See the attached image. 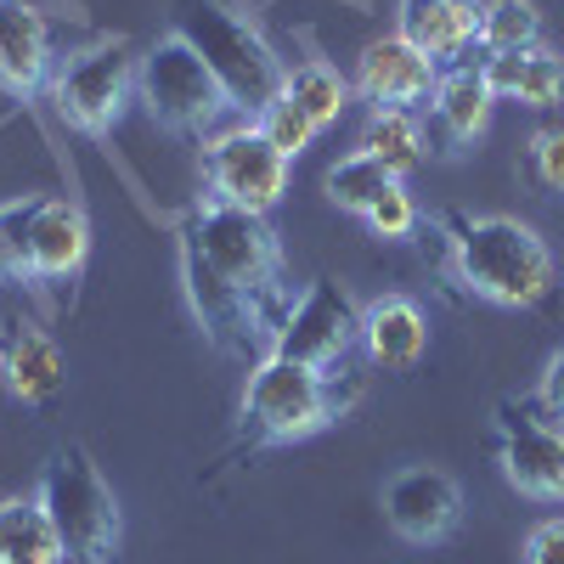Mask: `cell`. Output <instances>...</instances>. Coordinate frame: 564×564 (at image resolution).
<instances>
[{
    "instance_id": "18",
    "label": "cell",
    "mask_w": 564,
    "mask_h": 564,
    "mask_svg": "<svg viewBox=\"0 0 564 564\" xmlns=\"http://www.w3.org/2000/svg\"><path fill=\"white\" fill-rule=\"evenodd\" d=\"M395 34L435 63H463V52L480 40V0H401Z\"/></svg>"
},
{
    "instance_id": "24",
    "label": "cell",
    "mask_w": 564,
    "mask_h": 564,
    "mask_svg": "<svg viewBox=\"0 0 564 564\" xmlns=\"http://www.w3.org/2000/svg\"><path fill=\"white\" fill-rule=\"evenodd\" d=\"M480 52H525V45H542V12L531 0H480Z\"/></svg>"
},
{
    "instance_id": "3",
    "label": "cell",
    "mask_w": 564,
    "mask_h": 564,
    "mask_svg": "<svg viewBox=\"0 0 564 564\" xmlns=\"http://www.w3.org/2000/svg\"><path fill=\"white\" fill-rule=\"evenodd\" d=\"M441 226H446V249H452V276L475 300L502 305V311H531L553 294V282H558L553 249L525 220L446 209Z\"/></svg>"
},
{
    "instance_id": "1",
    "label": "cell",
    "mask_w": 564,
    "mask_h": 564,
    "mask_svg": "<svg viewBox=\"0 0 564 564\" xmlns=\"http://www.w3.org/2000/svg\"><path fill=\"white\" fill-rule=\"evenodd\" d=\"M181 238V282H186V305H193L204 339L254 367L271 356L276 327L294 311V282L282 265V238L271 215L220 204V198H193L175 226Z\"/></svg>"
},
{
    "instance_id": "28",
    "label": "cell",
    "mask_w": 564,
    "mask_h": 564,
    "mask_svg": "<svg viewBox=\"0 0 564 564\" xmlns=\"http://www.w3.org/2000/svg\"><path fill=\"white\" fill-rule=\"evenodd\" d=\"M520 170H525L531 186H542V193H564V124H547L525 141Z\"/></svg>"
},
{
    "instance_id": "6",
    "label": "cell",
    "mask_w": 564,
    "mask_h": 564,
    "mask_svg": "<svg viewBox=\"0 0 564 564\" xmlns=\"http://www.w3.org/2000/svg\"><path fill=\"white\" fill-rule=\"evenodd\" d=\"M135 85H141V52L119 34H102V40H85V45H68L52 68V97L57 119L90 141H108L124 119V108L135 102Z\"/></svg>"
},
{
    "instance_id": "15",
    "label": "cell",
    "mask_w": 564,
    "mask_h": 564,
    "mask_svg": "<svg viewBox=\"0 0 564 564\" xmlns=\"http://www.w3.org/2000/svg\"><path fill=\"white\" fill-rule=\"evenodd\" d=\"M29 249H34V289H74L85 276V260H90L85 209L68 204V198H40Z\"/></svg>"
},
{
    "instance_id": "20",
    "label": "cell",
    "mask_w": 564,
    "mask_h": 564,
    "mask_svg": "<svg viewBox=\"0 0 564 564\" xmlns=\"http://www.w3.org/2000/svg\"><path fill=\"white\" fill-rule=\"evenodd\" d=\"M0 564H63L57 525L40 497H7L0 502Z\"/></svg>"
},
{
    "instance_id": "2",
    "label": "cell",
    "mask_w": 564,
    "mask_h": 564,
    "mask_svg": "<svg viewBox=\"0 0 564 564\" xmlns=\"http://www.w3.org/2000/svg\"><path fill=\"white\" fill-rule=\"evenodd\" d=\"M356 401H361V372L350 367H305L289 356H260L243 379L231 457L311 441L327 423H339Z\"/></svg>"
},
{
    "instance_id": "7",
    "label": "cell",
    "mask_w": 564,
    "mask_h": 564,
    "mask_svg": "<svg viewBox=\"0 0 564 564\" xmlns=\"http://www.w3.org/2000/svg\"><path fill=\"white\" fill-rule=\"evenodd\" d=\"M135 102L148 108V119H153L164 135H181V141H209V135L220 130V119L231 113L220 79L209 74V63H204L175 29L141 52Z\"/></svg>"
},
{
    "instance_id": "4",
    "label": "cell",
    "mask_w": 564,
    "mask_h": 564,
    "mask_svg": "<svg viewBox=\"0 0 564 564\" xmlns=\"http://www.w3.org/2000/svg\"><path fill=\"white\" fill-rule=\"evenodd\" d=\"M175 34L209 63V74L226 90V102L243 119H254L265 102L282 97V74L289 68H282L271 40L243 12L220 7V0H175Z\"/></svg>"
},
{
    "instance_id": "5",
    "label": "cell",
    "mask_w": 564,
    "mask_h": 564,
    "mask_svg": "<svg viewBox=\"0 0 564 564\" xmlns=\"http://www.w3.org/2000/svg\"><path fill=\"white\" fill-rule=\"evenodd\" d=\"M34 497L45 502V513H52V525H57L63 564H113L119 558V542H124L119 497L79 441H68L45 457Z\"/></svg>"
},
{
    "instance_id": "13",
    "label": "cell",
    "mask_w": 564,
    "mask_h": 564,
    "mask_svg": "<svg viewBox=\"0 0 564 564\" xmlns=\"http://www.w3.org/2000/svg\"><path fill=\"white\" fill-rule=\"evenodd\" d=\"M52 68H57L52 18L29 0H0V90L12 102H34L52 85Z\"/></svg>"
},
{
    "instance_id": "19",
    "label": "cell",
    "mask_w": 564,
    "mask_h": 564,
    "mask_svg": "<svg viewBox=\"0 0 564 564\" xmlns=\"http://www.w3.org/2000/svg\"><path fill=\"white\" fill-rule=\"evenodd\" d=\"M486 85L497 102H520V108H558L564 102V57L547 45H525V52H497L480 63Z\"/></svg>"
},
{
    "instance_id": "27",
    "label": "cell",
    "mask_w": 564,
    "mask_h": 564,
    "mask_svg": "<svg viewBox=\"0 0 564 564\" xmlns=\"http://www.w3.org/2000/svg\"><path fill=\"white\" fill-rule=\"evenodd\" d=\"M361 220H367V231H372L379 243H412V238H417V204H412V193H406L401 181H395Z\"/></svg>"
},
{
    "instance_id": "16",
    "label": "cell",
    "mask_w": 564,
    "mask_h": 564,
    "mask_svg": "<svg viewBox=\"0 0 564 564\" xmlns=\"http://www.w3.org/2000/svg\"><path fill=\"white\" fill-rule=\"evenodd\" d=\"M491 85L475 63H452L441 68V85H435V97H430V130H435V148L441 153H463V148H475V141L486 135L491 124Z\"/></svg>"
},
{
    "instance_id": "29",
    "label": "cell",
    "mask_w": 564,
    "mask_h": 564,
    "mask_svg": "<svg viewBox=\"0 0 564 564\" xmlns=\"http://www.w3.org/2000/svg\"><path fill=\"white\" fill-rule=\"evenodd\" d=\"M525 564H564V513L531 525V536H525Z\"/></svg>"
},
{
    "instance_id": "12",
    "label": "cell",
    "mask_w": 564,
    "mask_h": 564,
    "mask_svg": "<svg viewBox=\"0 0 564 564\" xmlns=\"http://www.w3.org/2000/svg\"><path fill=\"white\" fill-rule=\"evenodd\" d=\"M435 85H441V63L423 57L406 34L367 40L361 57H356V79H350V90L367 108H401V113L430 102Z\"/></svg>"
},
{
    "instance_id": "22",
    "label": "cell",
    "mask_w": 564,
    "mask_h": 564,
    "mask_svg": "<svg viewBox=\"0 0 564 564\" xmlns=\"http://www.w3.org/2000/svg\"><path fill=\"white\" fill-rule=\"evenodd\" d=\"M361 148L379 159L395 181H406L423 159H430V135H423L417 113H401V108H372L367 124H361Z\"/></svg>"
},
{
    "instance_id": "9",
    "label": "cell",
    "mask_w": 564,
    "mask_h": 564,
    "mask_svg": "<svg viewBox=\"0 0 564 564\" xmlns=\"http://www.w3.org/2000/svg\"><path fill=\"white\" fill-rule=\"evenodd\" d=\"M356 350H361V305L350 300L345 282L311 276L289 311V322L276 327L271 356H289L305 367H350Z\"/></svg>"
},
{
    "instance_id": "11",
    "label": "cell",
    "mask_w": 564,
    "mask_h": 564,
    "mask_svg": "<svg viewBox=\"0 0 564 564\" xmlns=\"http://www.w3.org/2000/svg\"><path fill=\"white\" fill-rule=\"evenodd\" d=\"M384 525L412 547H446L463 531V486L435 463H412L384 480Z\"/></svg>"
},
{
    "instance_id": "14",
    "label": "cell",
    "mask_w": 564,
    "mask_h": 564,
    "mask_svg": "<svg viewBox=\"0 0 564 564\" xmlns=\"http://www.w3.org/2000/svg\"><path fill=\"white\" fill-rule=\"evenodd\" d=\"M0 384H7L12 401H23V406H52L63 395L68 361L40 322H29V316L0 322Z\"/></svg>"
},
{
    "instance_id": "30",
    "label": "cell",
    "mask_w": 564,
    "mask_h": 564,
    "mask_svg": "<svg viewBox=\"0 0 564 564\" xmlns=\"http://www.w3.org/2000/svg\"><path fill=\"white\" fill-rule=\"evenodd\" d=\"M536 406H542L547 417H564V350H553V356H547V367H542Z\"/></svg>"
},
{
    "instance_id": "10",
    "label": "cell",
    "mask_w": 564,
    "mask_h": 564,
    "mask_svg": "<svg viewBox=\"0 0 564 564\" xmlns=\"http://www.w3.org/2000/svg\"><path fill=\"white\" fill-rule=\"evenodd\" d=\"M502 480L531 502H564V430L531 401H497Z\"/></svg>"
},
{
    "instance_id": "26",
    "label": "cell",
    "mask_w": 564,
    "mask_h": 564,
    "mask_svg": "<svg viewBox=\"0 0 564 564\" xmlns=\"http://www.w3.org/2000/svg\"><path fill=\"white\" fill-rule=\"evenodd\" d=\"M254 124H260V135L271 141V148H276L282 159H300V153L311 148V141L322 135V130H316V124H311V119H305V113H300V108L289 102V97L265 102V108L254 113Z\"/></svg>"
},
{
    "instance_id": "21",
    "label": "cell",
    "mask_w": 564,
    "mask_h": 564,
    "mask_svg": "<svg viewBox=\"0 0 564 564\" xmlns=\"http://www.w3.org/2000/svg\"><path fill=\"white\" fill-rule=\"evenodd\" d=\"M282 97H289L316 130H327V124H339L345 119V108H350V79L334 68V63H322V57H305V63H294L289 74H282Z\"/></svg>"
},
{
    "instance_id": "8",
    "label": "cell",
    "mask_w": 564,
    "mask_h": 564,
    "mask_svg": "<svg viewBox=\"0 0 564 564\" xmlns=\"http://www.w3.org/2000/svg\"><path fill=\"white\" fill-rule=\"evenodd\" d=\"M289 170H294V159H282L260 135L254 119L231 124V130H215L204 141V193L220 198V204L271 215L282 204V193H289Z\"/></svg>"
},
{
    "instance_id": "23",
    "label": "cell",
    "mask_w": 564,
    "mask_h": 564,
    "mask_svg": "<svg viewBox=\"0 0 564 564\" xmlns=\"http://www.w3.org/2000/svg\"><path fill=\"white\" fill-rule=\"evenodd\" d=\"M390 186H395V175L372 159L367 148H356V153L334 159V170H327V204L345 209V215H367L372 204L390 193Z\"/></svg>"
},
{
    "instance_id": "17",
    "label": "cell",
    "mask_w": 564,
    "mask_h": 564,
    "mask_svg": "<svg viewBox=\"0 0 564 564\" xmlns=\"http://www.w3.org/2000/svg\"><path fill=\"white\" fill-rule=\"evenodd\" d=\"M430 350V316L406 294H379L361 305V356L384 372H412Z\"/></svg>"
},
{
    "instance_id": "25",
    "label": "cell",
    "mask_w": 564,
    "mask_h": 564,
    "mask_svg": "<svg viewBox=\"0 0 564 564\" xmlns=\"http://www.w3.org/2000/svg\"><path fill=\"white\" fill-rule=\"evenodd\" d=\"M34 209L40 198L0 204V282H18V289H34V249H29Z\"/></svg>"
}]
</instances>
